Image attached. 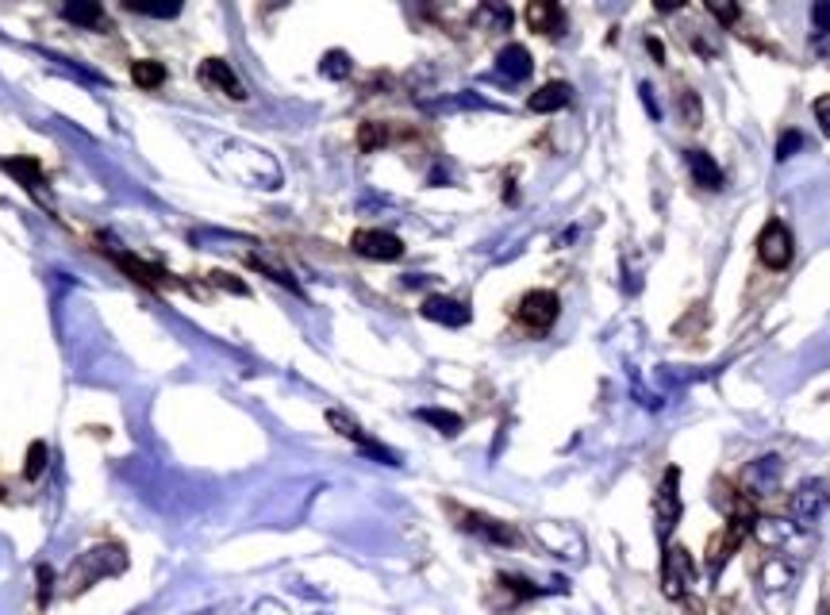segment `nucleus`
Segmentation results:
<instances>
[{
	"mask_svg": "<svg viewBox=\"0 0 830 615\" xmlns=\"http://www.w3.org/2000/svg\"><path fill=\"white\" fill-rule=\"evenodd\" d=\"M446 508L458 516L461 531H473V535H481V539H489V542H500V547H520V531H515V527L500 524V519H492V516H481V512L454 508V504H446Z\"/></svg>",
	"mask_w": 830,
	"mask_h": 615,
	"instance_id": "obj_11",
	"label": "nucleus"
},
{
	"mask_svg": "<svg viewBox=\"0 0 830 615\" xmlns=\"http://www.w3.org/2000/svg\"><path fill=\"white\" fill-rule=\"evenodd\" d=\"M685 166L700 189H723V169L716 166L708 151H685Z\"/></svg>",
	"mask_w": 830,
	"mask_h": 615,
	"instance_id": "obj_19",
	"label": "nucleus"
},
{
	"mask_svg": "<svg viewBox=\"0 0 830 615\" xmlns=\"http://www.w3.org/2000/svg\"><path fill=\"white\" fill-rule=\"evenodd\" d=\"M208 277H211V285H219V289L239 293V297H247V285H242L239 277H231V274H208Z\"/></svg>",
	"mask_w": 830,
	"mask_h": 615,
	"instance_id": "obj_32",
	"label": "nucleus"
},
{
	"mask_svg": "<svg viewBox=\"0 0 830 615\" xmlns=\"http://www.w3.org/2000/svg\"><path fill=\"white\" fill-rule=\"evenodd\" d=\"M112 262L116 266L123 270V274L131 277V282H139V285H146V289H182V282L177 277H170L166 270L162 266H154V262H143L139 254H128V251H116L112 254Z\"/></svg>",
	"mask_w": 830,
	"mask_h": 615,
	"instance_id": "obj_12",
	"label": "nucleus"
},
{
	"mask_svg": "<svg viewBox=\"0 0 830 615\" xmlns=\"http://www.w3.org/2000/svg\"><path fill=\"white\" fill-rule=\"evenodd\" d=\"M569 100H574V89H569L566 81H546L543 89H535L527 97V108H531V112H538V116H546V112H558V108H566Z\"/></svg>",
	"mask_w": 830,
	"mask_h": 615,
	"instance_id": "obj_20",
	"label": "nucleus"
},
{
	"mask_svg": "<svg viewBox=\"0 0 830 615\" xmlns=\"http://www.w3.org/2000/svg\"><path fill=\"white\" fill-rule=\"evenodd\" d=\"M531 69H535V58H531L527 46L520 43H507L504 51L496 54V74L507 77V81H527Z\"/></svg>",
	"mask_w": 830,
	"mask_h": 615,
	"instance_id": "obj_16",
	"label": "nucleus"
},
{
	"mask_svg": "<svg viewBox=\"0 0 830 615\" xmlns=\"http://www.w3.org/2000/svg\"><path fill=\"white\" fill-rule=\"evenodd\" d=\"M800 143H804V139L796 135V131H788V135L780 139V146H777V158H793V151H796Z\"/></svg>",
	"mask_w": 830,
	"mask_h": 615,
	"instance_id": "obj_34",
	"label": "nucleus"
},
{
	"mask_svg": "<svg viewBox=\"0 0 830 615\" xmlns=\"http://www.w3.org/2000/svg\"><path fill=\"white\" fill-rule=\"evenodd\" d=\"M811 20H816V28L823 31H830V4H816V12H811Z\"/></svg>",
	"mask_w": 830,
	"mask_h": 615,
	"instance_id": "obj_35",
	"label": "nucleus"
},
{
	"mask_svg": "<svg viewBox=\"0 0 830 615\" xmlns=\"http://www.w3.org/2000/svg\"><path fill=\"white\" fill-rule=\"evenodd\" d=\"M324 74L335 77V81H339V77H347V74H350V54H347V51L324 54Z\"/></svg>",
	"mask_w": 830,
	"mask_h": 615,
	"instance_id": "obj_29",
	"label": "nucleus"
},
{
	"mask_svg": "<svg viewBox=\"0 0 830 615\" xmlns=\"http://www.w3.org/2000/svg\"><path fill=\"white\" fill-rule=\"evenodd\" d=\"M197 77L208 85V89L223 92L227 100H247V85L239 81V74L231 69V62H223V58H205V62H200V69H197Z\"/></svg>",
	"mask_w": 830,
	"mask_h": 615,
	"instance_id": "obj_13",
	"label": "nucleus"
},
{
	"mask_svg": "<svg viewBox=\"0 0 830 615\" xmlns=\"http://www.w3.org/2000/svg\"><path fill=\"white\" fill-rule=\"evenodd\" d=\"M793 254H796V243H793V231H788L785 220H769L762 228V235H757V259H762V266L769 270H788L793 266Z\"/></svg>",
	"mask_w": 830,
	"mask_h": 615,
	"instance_id": "obj_5",
	"label": "nucleus"
},
{
	"mask_svg": "<svg viewBox=\"0 0 830 615\" xmlns=\"http://www.w3.org/2000/svg\"><path fill=\"white\" fill-rule=\"evenodd\" d=\"M419 311L427 319H435V323H443V327H466L469 323V308L461 305V300H454V297H427Z\"/></svg>",
	"mask_w": 830,
	"mask_h": 615,
	"instance_id": "obj_18",
	"label": "nucleus"
},
{
	"mask_svg": "<svg viewBox=\"0 0 830 615\" xmlns=\"http://www.w3.org/2000/svg\"><path fill=\"white\" fill-rule=\"evenodd\" d=\"M0 169L4 174H12L15 182L23 185L28 193H35L39 200H43V185H46V177H43V169H39V162L35 158H0Z\"/></svg>",
	"mask_w": 830,
	"mask_h": 615,
	"instance_id": "obj_21",
	"label": "nucleus"
},
{
	"mask_svg": "<svg viewBox=\"0 0 830 615\" xmlns=\"http://www.w3.org/2000/svg\"><path fill=\"white\" fill-rule=\"evenodd\" d=\"M131 12H146V15H159V20H166V15H177L182 12V4H139V0H131Z\"/></svg>",
	"mask_w": 830,
	"mask_h": 615,
	"instance_id": "obj_30",
	"label": "nucleus"
},
{
	"mask_svg": "<svg viewBox=\"0 0 830 615\" xmlns=\"http://www.w3.org/2000/svg\"><path fill=\"white\" fill-rule=\"evenodd\" d=\"M208 162L231 182L247 185V189H262L273 193L281 189L285 174H281L277 158L270 151L254 143H242V139H227V135H208Z\"/></svg>",
	"mask_w": 830,
	"mask_h": 615,
	"instance_id": "obj_1",
	"label": "nucleus"
},
{
	"mask_svg": "<svg viewBox=\"0 0 830 615\" xmlns=\"http://www.w3.org/2000/svg\"><path fill=\"white\" fill-rule=\"evenodd\" d=\"M128 570V550L120 542H105V547L85 550L81 558L69 570V593H81V589H92L97 581L116 578V573Z\"/></svg>",
	"mask_w": 830,
	"mask_h": 615,
	"instance_id": "obj_2",
	"label": "nucleus"
},
{
	"mask_svg": "<svg viewBox=\"0 0 830 615\" xmlns=\"http://www.w3.org/2000/svg\"><path fill=\"white\" fill-rule=\"evenodd\" d=\"M708 8H711V12L719 15V20H727V23H731L734 15H739V8H731V4H708Z\"/></svg>",
	"mask_w": 830,
	"mask_h": 615,
	"instance_id": "obj_36",
	"label": "nucleus"
},
{
	"mask_svg": "<svg viewBox=\"0 0 830 615\" xmlns=\"http://www.w3.org/2000/svg\"><path fill=\"white\" fill-rule=\"evenodd\" d=\"M677 481H680V470H677V465H669L665 477H662V485H657V493H654V524H657V539H662V542H669L673 527L680 524Z\"/></svg>",
	"mask_w": 830,
	"mask_h": 615,
	"instance_id": "obj_6",
	"label": "nucleus"
},
{
	"mask_svg": "<svg viewBox=\"0 0 830 615\" xmlns=\"http://www.w3.org/2000/svg\"><path fill=\"white\" fill-rule=\"evenodd\" d=\"M327 424H331V427H335V431H339V435H347L350 442H358V447H362L365 454L381 458V462H385V465H396V454H389V450L381 447V442H373L370 435H365L362 427H358L354 419L347 416V411H327Z\"/></svg>",
	"mask_w": 830,
	"mask_h": 615,
	"instance_id": "obj_14",
	"label": "nucleus"
},
{
	"mask_svg": "<svg viewBox=\"0 0 830 615\" xmlns=\"http://www.w3.org/2000/svg\"><path fill=\"white\" fill-rule=\"evenodd\" d=\"M523 20H527V28L538 31V35H561V31H566V8L554 4V0H535V4H527Z\"/></svg>",
	"mask_w": 830,
	"mask_h": 615,
	"instance_id": "obj_15",
	"label": "nucleus"
},
{
	"mask_svg": "<svg viewBox=\"0 0 830 615\" xmlns=\"http://www.w3.org/2000/svg\"><path fill=\"white\" fill-rule=\"evenodd\" d=\"M696 585V570H692V558H688L685 547H669L665 550V562H662V589L669 601H680V596H688V589Z\"/></svg>",
	"mask_w": 830,
	"mask_h": 615,
	"instance_id": "obj_10",
	"label": "nucleus"
},
{
	"mask_svg": "<svg viewBox=\"0 0 830 615\" xmlns=\"http://www.w3.org/2000/svg\"><path fill=\"white\" fill-rule=\"evenodd\" d=\"M39 581H43V589H39V601L46 604V596H51V570H39Z\"/></svg>",
	"mask_w": 830,
	"mask_h": 615,
	"instance_id": "obj_37",
	"label": "nucleus"
},
{
	"mask_svg": "<svg viewBox=\"0 0 830 615\" xmlns=\"http://www.w3.org/2000/svg\"><path fill=\"white\" fill-rule=\"evenodd\" d=\"M793 593H796V565L785 562V558H769L762 565V573H757V596H762V604L777 615L788 608Z\"/></svg>",
	"mask_w": 830,
	"mask_h": 615,
	"instance_id": "obj_3",
	"label": "nucleus"
},
{
	"mask_svg": "<svg viewBox=\"0 0 830 615\" xmlns=\"http://www.w3.org/2000/svg\"><path fill=\"white\" fill-rule=\"evenodd\" d=\"M827 508H830L827 481H804V485L793 493V501H788V519L804 531V527H816Z\"/></svg>",
	"mask_w": 830,
	"mask_h": 615,
	"instance_id": "obj_4",
	"label": "nucleus"
},
{
	"mask_svg": "<svg viewBox=\"0 0 830 615\" xmlns=\"http://www.w3.org/2000/svg\"><path fill=\"white\" fill-rule=\"evenodd\" d=\"M62 15H66L69 23H81V28H92V23H100V4H66L62 8Z\"/></svg>",
	"mask_w": 830,
	"mask_h": 615,
	"instance_id": "obj_27",
	"label": "nucleus"
},
{
	"mask_svg": "<svg viewBox=\"0 0 830 615\" xmlns=\"http://www.w3.org/2000/svg\"><path fill=\"white\" fill-rule=\"evenodd\" d=\"M415 416L423 419V424L438 427L443 435H458L461 431V416H454V411H443V408H419Z\"/></svg>",
	"mask_w": 830,
	"mask_h": 615,
	"instance_id": "obj_26",
	"label": "nucleus"
},
{
	"mask_svg": "<svg viewBox=\"0 0 830 615\" xmlns=\"http://www.w3.org/2000/svg\"><path fill=\"white\" fill-rule=\"evenodd\" d=\"M558 311H561L558 293H550V289H531L527 297L520 300V308H515V319H520V323L527 327V331L543 334V331H550V327H554Z\"/></svg>",
	"mask_w": 830,
	"mask_h": 615,
	"instance_id": "obj_8",
	"label": "nucleus"
},
{
	"mask_svg": "<svg viewBox=\"0 0 830 615\" xmlns=\"http://www.w3.org/2000/svg\"><path fill=\"white\" fill-rule=\"evenodd\" d=\"M816 120H819V128H823V135H830V97L816 100Z\"/></svg>",
	"mask_w": 830,
	"mask_h": 615,
	"instance_id": "obj_33",
	"label": "nucleus"
},
{
	"mask_svg": "<svg viewBox=\"0 0 830 615\" xmlns=\"http://www.w3.org/2000/svg\"><path fill=\"white\" fill-rule=\"evenodd\" d=\"M677 116H680V123L685 128H700V120H703V108H700V97H696L688 85H677Z\"/></svg>",
	"mask_w": 830,
	"mask_h": 615,
	"instance_id": "obj_24",
	"label": "nucleus"
},
{
	"mask_svg": "<svg viewBox=\"0 0 830 615\" xmlns=\"http://www.w3.org/2000/svg\"><path fill=\"white\" fill-rule=\"evenodd\" d=\"M389 139H393V135H389V128H385V123H378V120H365L362 128H358V146H362L365 154L381 151Z\"/></svg>",
	"mask_w": 830,
	"mask_h": 615,
	"instance_id": "obj_25",
	"label": "nucleus"
},
{
	"mask_svg": "<svg viewBox=\"0 0 830 615\" xmlns=\"http://www.w3.org/2000/svg\"><path fill=\"white\" fill-rule=\"evenodd\" d=\"M746 488L754 496H765V493H773L777 488V481H780V458L777 454H765V458H757L754 465L746 470Z\"/></svg>",
	"mask_w": 830,
	"mask_h": 615,
	"instance_id": "obj_17",
	"label": "nucleus"
},
{
	"mask_svg": "<svg viewBox=\"0 0 830 615\" xmlns=\"http://www.w3.org/2000/svg\"><path fill=\"white\" fill-rule=\"evenodd\" d=\"M350 246H354V254H362V259H373V262H396V259H404L401 235H393V231H385V228H362V231H354Z\"/></svg>",
	"mask_w": 830,
	"mask_h": 615,
	"instance_id": "obj_9",
	"label": "nucleus"
},
{
	"mask_svg": "<svg viewBox=\"0 0 830 615\" xmlns=\"http://www.w3.org/2000/svg\"><path fill=\"white\" fill-rule=\"evenodd\" d=\"M531 535L543 542L546 554L566 558V562H585V539H581L577 527H569V524H535V527H531Z\"/></svg>",
	"mask_w": 830,
	"mask_h": 615,
	"instance_id": "obj_7",
	"label": "nucleus"
},
{
	"mask_svg": "<svg viewBox=\"0 0 830 615\" xmlns=\"http://www.w3.org/2000/svg\"><path fill=\"white\" fill-rule=\"evenodd\" d=\"M131 81H135L139 89H162V85H166V66L154 58L131 62Z\"/></svg>",
	"mask_w": 830,
	"mask_h": 615,
	"instance_id": "obj_23",
	"label": "nucleus"
},
{
	"mask_svg": "<svg viewBox=\"0 0 830 615\" xmlns=\"http://www.w3.org/2000/svg\"><path fill=\"white\" fill-rule=\"evenodd\" d=\"M247 615H288V608L281 601H273V596H262V601H258Z\"/></svg>",
	"mask_w": 830,
	"mask_h": 615,
	"instance_id": "obj_31",
	"label": "nucleus"
},
{
	"mask_svg": "<svg viewBox=\"0 0 830 615\" xmlns=\"http://www.w3.org/2000/svg\"><path fill=\"white\" fill-rule=\"evenodd\" d=\"M316 615H327V612H316Z\"/></svg>",
	"mask_w": 830,
	"mask_h": 615,
	"instance_id": "obj_38",
	"label": "nucleus"
},
{
	"mask_svg": "<svg viewBox=\"0 0 830 615\" xmlns=\"http://www.w3.org/2000/svg\"><path fill=\"white\" fill-rule=\"evenodd\" d=\"M754 535L765 542V547L780 550V547H788L796 535H800V527H796L793 519H769V516H765V519H754Z\"/></svg>",
	"mask_w": 830,
	"mask_h": 615,
	"instance_id": "obj_22",
	"label": "nucleus"
},
{
	"mask_svg": "<svg viewBox=\"0 0 830 615\" xmlns=\"http://www.w3.org/2000/svg\"><path fill=\"white\" fill-rule=\"evenodd\" d=\"M43 470H46V442H31V447H28V465H23V477L35 481V477H43Z\"/></svg>",
	"mask_w": 830,
	"mask_h": 615,
	"instance_id": "obj_28",
	"label": "nucleus"
}]
</instances>
